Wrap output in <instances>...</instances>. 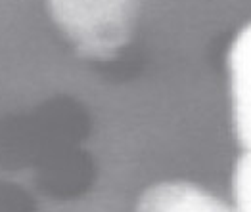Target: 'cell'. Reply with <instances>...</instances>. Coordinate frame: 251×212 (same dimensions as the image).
Here are the masks:
<instances>
[{
  "label": "cell",
  "mask_w": 251,
  "mask_h": 212,
  "mask_svg": "<svg viewBox=\"0 0 251 212\" xmlns=\"http://www.w3.org/2000/svg\"><path fill=\"white\" fill-rule=\"evenodd\" d=\"M48 6L77 54L100 62L128 44L138 14V0H48Z\"/></svg>",
  "instance_id": "obj_1"
},
{
  "label": "cell",
  "mask_w": 251,
  "mask_h": 212,
  "mask_svg": "<svg viewBox=\"0 0 251 212\" xmlns=\"http://www.w3.org/2000/svg\"><path fill=\"white\" fill-rule=\"evenodd\" d=\"M232 125L244 151H251V21L242 27L228 50Z\"/></svg>",
  "instance_id": "obj_2"
},
{
  "label": "cell",
  "mask_w": 251,
  "mask_h": 212,
  "mask_svg": "<svg viewBox=\"0 0 251 212\" xmlns=\"http://www.w3.org/2000/svg\"><path fill=\"white\" fill-rule=\"evenodd\" d=\"M136 212H234L225 201L192 182H161L148 188Z\"/></svg>",
  "instance_id": "obj_3"
},
{
  "label": "cell",
  "mask_w": 251,
  "mask_h": 212,
  "mask_svg": "<svg viewBox=\"0 0 251 212\" xmlns=\"http://www.w3.org/2000/svg\"><path fill=\"white\" fill-rule=\"evenodd\" d=\"M234 212H251V151H242L232 172Z\"/></svg>",
  "instance_id": "obj_4"
}]
</instances>
